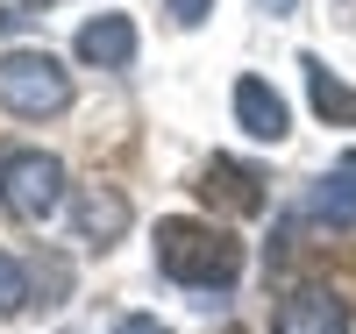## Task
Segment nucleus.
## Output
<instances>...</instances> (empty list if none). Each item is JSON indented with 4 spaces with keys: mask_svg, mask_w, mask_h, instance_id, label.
<instances>
[{
    "mask_svg": "<svg viewBox=\"0 0 356 334\" xmlns=\"http://www.w3.org/2000/svg\"><path fill=\"white\" fill-rule=\"evenodd\" d=\"M79 65H100V72H129L136 65V22L129 15H93L79 28Z\"/></svg>",
    "mask_w": 356,
    "mask_h": 334,
    "instance_id": "nucleus-5",
    "label": "nucleus"
},
{
    "mask_svg": "<svg viewBox=\"0 0 356 334\" xmlns=\"http://www.w3.org/2000/svg\"><path fill=\"white\" fill-rule=\"evenodd\" d=\"M0 206L15 221L43 228L57 206H65V164L50 149H0Z\"/></svg>",
    "mask_w": 356,
    "mask_h": 334,
    "instance_id": "nucleus-3",
    "label": "nucleus"
},
{
    "mask_svg": "<svg viewBox=\"0 0 356 334\" xmlns=\"http://www.w3.org/2000/svg\"><path fill=\"white\" fill-rule=\"evenodd\" d=\"M271 334H349V306H342L335 292H321V285H307V292H292L285 306H278Z\"/></svg>",
    "mask_w": 356,
    "mask_h": 334,
    "instance_id": "nucleus-6",
    "label": "nucleus"
},
{
    "mask_svg": "<svg viewBox=\"0 0 356 334\" xmlns=\"http://www.w3.org/2000/svg\"><path fill=\"white\" fill-rule=\"evenodd\" d=\"M22 306H29V278L15 256H0V313H22Z\"/></svg>",
    "mask_w": 356,
    "mask_h": 334,
    "instance_id": "nucleus-11",
    "label": "nucleus"
},
{
    "mask_svg": "<svg viewBox=\"0 0 356 334\" xmlns=\"http://www.w3.org/2000/svg\"><path fill=\"white\" fill-rule=\"evenodd\" d=\"M193 192H200L207 206H221V214H264V178H257L250 164H235V157H214V164H200Z\"/></svg>",
    "mask_w": 356,
    "mask_h": 334,
    "instance_id": "nucleus-4",
    "label": "nucleus"
},
{
    "mask_svg": "<svg viewBox=\"0 0 356 334\" xmlns=\"http://www.w3.org/2000/svg\"><path fill=\"white\" fill-rule=\"evenodd\" d=\"M157 270L193 292H228L243 278V242L214 221H157Z\"/></svg>",
    "mask_w": 356,
    "mask_h": 334,
    "instance_id": "nucleus-1",
    "label": "nucleus"
},
{
    "mask_svg": "<svg viewBox=\"0 0 356 334\" xmlns=\"http://www.w3.org/2000/svg\"><path fill=\"white\" fill-rule=\"evenodd\" d=\"M307 214L328 228H356V149H342V164L307 185Z\"/></svg>",
    "mask_w": 356,
    "mask_h": 334,
    "instance_id": "nucleus-8",
    "label": "nucleus"
},
{
    "mask_svg": "<svg viewBox=\"0 0 356 334\" xmlns=\"http://www.w3.org/2000/svg\"><path fill=\"white\" fill-rule=\"evenodd\" d=\"M257 8H271V15H292V8H300V0H257Z\"/></svg>",
    "mask_w": 356,
    "mask_h": 334,
    "instance_id": "nucleus-14",
    "label": "nucleus"
},
{
    "mask_svg": "<svg viewBox=\"0 0 356 334\" xmlns=\"http://www.w3.org/2000/svg\"><path fill=\"white\" fill-rule=\"evenodd\" d=\"M235 121H243V135H257V142H285V128H292L285 100L264 78H235Z\"/></svg>",
    "mask_w": 356,
    "mask_h": 334,
    "instance_id": "nucleus-9",
    "label": "nucleus"
},
{
    "mask_svg": "<svg viewBox=\"0 0 356 334\" xmlns=\"http://www.w3.org/2000/svg\"><path fill=\"white\" fill-rule=\"evenodd\" d=\"M72 228H79V242H122L129 235V199L114 192V185H86L79 199H72Z\"/></svg>",
    "mask_w": 356,
    "mask_h": 334,
    "instance_id": "nucleus-7",
    "label": "nucleus"
},
{
    "mask_svg": "<svg viewBox=\"0 0 356 334\" xmlns=\"http://www.w3.org/2000/svg\"><path fill=\"white\" fill-rule=\"evenodd\" d=\"M114 334H171V327H164V320H150V313H129Z\"/></svg>",
    "mask_w": 356,
    "mask_h": 334,
    "instance_id": "nucleus-13",
    "label": "nucleus"
},
{
    "mask_svg": "<svg viewBox=\"0 0 356 334\" xmlns=\"http://www.w3.org/2000/svg\"><path fill=\"white\" fill-rule=\"evenodd\" d=\"M0 107L22 121H50L72 107V72L50 50H8L0 57Z\"/></svg>",
    "mask_w": 356,
    "mask_h": 334,
    "instance_id": "nucleus-2",
    "label": "nucleus"
},
{
    "mask_svg": "<svg viewBox=\"0 0 356 334\" xmlns=\"http://www.w3.org/2000/svg\"><path fill=\"white\" fill-rule=\"evenodd\" d=\"M300 72H307V100H314V114L321 121H335V128H356V93L321 65V57H300Z\"/></svg>",
    "mask_w": 356,
    "mask_h": 334,
    "instance_id": "nucleus-10",
    "label": "nucleus"
},
{
    "mask_svg": "<svg viewBox=\"0 0 356 334\" xmlns=\"http://www.w3.org/2000/svg\"><path fill=\"white\" fill-rule=\"evenodd\" d=\"M207 8H214V0H164V15H171L178 28H200V22H207Z\"/></svg>",
    "mask_w": 356,
    "mask_h": 334,
    "instance_id": "nucleus-12",
    "label": "nucleus"
}]
</instances>
